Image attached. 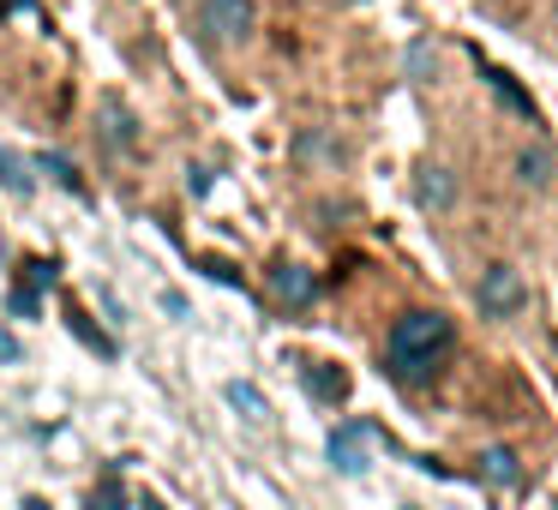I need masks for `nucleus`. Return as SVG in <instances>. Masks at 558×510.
Here are the masks:
<instances>
[{"label": "nucleus", "mask_w": 558, "mask_h": 510, "mask_svg": "<svg viewBox=\"0 0 558 510\" xmlns=\"http://www.w3.org/2000/svg\"><path fill=\"white\" fill-rule=\"evenodd\" d=\"M474 301H481L486 318H510L529 306V282H522L517 265H486L481 282H474Z\"/></svg>", "instance_id": "obj_2"}, {"label": "nucleus", "mask_w": 558, "mask_h": 510, "mask_svg": "<svg viewBox=\"0 0 558 510\" xmlns=\"http://www.w3.org/2000/svg\"><path fill=\"white\" fill-rule=\"evenodd\" d=\"M450 349H457V325H450L445 313H402L397 325H390L385 366H390V378H402V385H426Z\"/></svg>", "instance_id": "obj_1"}, {"label": "nucleus", "mask_w": 558, "mask_h": 510, "mask_svg": "<svg viewBox=\"0 0 558 510\" xmlns=\"http://www.w3.org/2000/svg\"><path fill=\"white\" fill-rule=\"evenodd\" d=\"M25 510H49V505H43V498H25Z\"/></svg>", "instance_id": "obj_22"}, {"label": "nucleus", "mask_w": 558, "mask_h": 510, "mask_svg": "<svg viewBox=\"0 0 558 510\" xmlns=\"http://www.w3.org/2000/svg\"><path fill=\"white\" fill-rule=\"evenodd\" d=\"M85 510H126V493H121V474H102L97 493H90Z\"/></svg>", "instance_id": "obj_13"}, {"label": "nucleus", "mask_w": 558, "mask_h": 510, "mask_svg": "<svg viewBox=\"0 0 558 510\" xmlns=\"http://www.w3.org/2000/svg\"><path fill=\"white\" fill-rule=\"evenodd\" d=\"M198 270H205V277H217V282H241V265H234V258H222V253H205V258H198Z\"/></svg>", "instance_id": "obj_16"}, {"label": "nucleus", "mask_w": 558, "mask_h": 510, "mask_svg": "<svg viewBox=\"0 0 558 510\" xmlns=\"http://www.w3.org/2000/svg\"><path fill=\"white\" fill-rule=\"evenodd\" d=\"M517 181L534 186V193H541V186H553V150H546V145L517 150Z\"/></svg>", "instance_id": "obj_7"}, {"label": "nucleus", "mask_w": 558, "mask_h": 510, "mask_svg": "<svg viewBox=\"0 0 558 510\" xmlns=\"http://www.w3.org/2000/svg\"><path fill=\"white\" fill-rule=\"evenodd\" d=\"M198 25H205V37L217 42V49H234V42H246V37H253L258 7H253V0H205V13H198Z\"/></svg>", "instance_id": "obj_3"}, {"label": "nucleus", "mask_w": 558, "mask_h": 510, "mask_svg": "<svg viewBox=\"0 0 558 510\" xmlns=\"http://www.w3.org/2000/svg\"><path fill=\"white\" fill-rule=\"evenodd\" d=\"M229 402L246 414V421H270V402H265V390H258V385H241V378H234V385H229Z\"/></svg>", "instance_id": "obj_12"}, {"label": "nucleus", "mask_w": 558, "mask_h": 510, "mask_svg": "<svg viewBox=\"0 0 558 510\" xmlns=\"http://www.w3.org/2000/svg\"><path fill=\"white\" fill-rule=\"evenodd\" d=\"M450 198H457V181H450L445 169H426L421 174V205L426 210H450Z\"/></svg>", "instance_id": "obj_10"}, {"label": "nucleus", "mask_w": 558, "mask_h": 510, "mask_svg": "<svg viewBox=\"0 0 558 510\" xmlns=\"http://www.w3.org/2000/svg\"><path fill=\"white\" fill-rule=\"evenodd\" d=\"M43 174H54V181L66 186V193H85V181H78V169L66 157H43Z\"/></svg>", "instance_id": "obj_15"}, {"label": "nucleus", "mask_w": 558, "mask_h": 510, "mask_svg": "<svg viewBox=\"0 0 558 510\" xmlns=\"http://www.w3.org/2000/svg\"><path fill=\"white\" fill-rule=\"evenodd\" d=\"M409 66H414V78H426V73H433V49H426V42H414Z\"/></svg>", "instance_id": "obj_19"}, {"label": "nucleus", "mask_w": 558, "mask_h": 510, "mask_svg": "<svg viewBox=\"0 0 558 510\" xmlns=\"http://www.w3.org/2000/svg\"><path fill=\"white\" fill-rule=\"evenodd\" d=\"M486 85H493V90H498V102H505V109H517L529 126L541 121V109H534V97H529V90H517V85H510V73H498V66H486Z\"/></svg>", "instance_id": "obj_9"}, {"label": "nucleus", "mask_w": 558, "mask_h": 510, "mask_svg": "<svg viewBox=\"0 0 558 510\" xmlns=\"http://www.w3.org/2000/svg\"><path fill=\"white\" fill-rule=\"evenodd\" d=\"M330 457H337V469L361 474V469H366V457H361V426H342V433L330 438Z\"/></svg>", "instance_id": "obj_11"}, {"label": "nucleus", "mask_w": 558, "mask_h": 510, "mask_svg": "<svg viewBox=\"0 0 558 510\" xmlns=\"http://www.w3.org/2000/svg\"><path fill=\"white\" fill-rule=\"evenodd\" d=\"M13 7H25V0H0V13H13Z\"/></svg>", "instance_id": "obj_21"}, {"label": "nucleus", "mask_w": 558, "mask_h": 510, "mask_svg": "<svg viewBox=\"0 0 558 510\" xmlns=\"http://www.w3.org/2000/svg\"><path fill=\"white\" fill-rule=\"evenodd\" d=\"M0 361H25V342H19L13 330H0Z\"/></svg>", "instance_id": "obj_20"}, {"label": "nucleus", "mask_w": 558, "mask_h": 510, "mask_svg": "<svg viewBox=\"0 0 558 510\" xmlns=\"http://www.w3.org/2000/svg\"><path fill=\"white\" fill-rule=\"evenodd\" d=\"M481 474L493 486H517L522 481V462H517V450L510 445H493V450H481Z\"/></svg>", "instance_id": "obj_6"}, {"label": "nucleus", "mask_w": 558, "mask_h": 510, "mask_svg": "<svg viewBox=\"0 0 558 510\" xmlns=\"http://www.w3.org/2000/svg\"><path fill=\"white\" fill-rule=\"evenodd\" d=\"M49 282H54L49 258H25V289H49Z\"/></svg>", "instance_id": "obj_17"}, {"label": "nucleus", "mask_w": 558, "mask_h": 510, "mask_svg": "<svg viewBox=\"0 0 558 510\" xmlns=\"http://www.w3.org/2000/svg\"><path fill=\"white\" fill-rule=\"evenodd\" d=\"M306 385H313V397H325V402L349 397V373H342V366H325V361H306Z\"/></svg>", "instance_id": "obj_8"}, {"label": "nucleus", "mask_w": 558, "mask_h": 510, "mask_svg": "<svg viewBox=\"0 0 558 510\" xmlns=\"http://www.w3.org/2000/svg\"><path fill=\"white\" fill-rule=\"evenodd\" d=\"M13 313H19V318H37V313H43L37 289H25V282H19V289H13Z\"/></svg>", "instance_id": "obj_18"}, {"label": "nucleus", "mask_w": 558, "mask_h": 510, "mask_svg": "<svg viewBox=\"0 0 558 510\" xmlns=\"http://www.w3.org/2000/svg\"><path fill=\"white\" fill-rule=\"evenodd\" d=\"M97 133L114 157H138V114L126 109V97H114V90L97 97Z\"/></svg>", "instance_id": "obj_4"}, {"label": "nucleus", "mask_w": 558, "mask_h": 510, "mask_svg": "<svg viewBox=\"0 0 558 510\" xmlns=\"http://www.w3.org/2000/svg\"><path fill=\"white\" fill-rule=\"evenodd\" d=\"M270 294H277L282 306H313L318 277H313V270H301V265H277V270H270Z\"/></svg>", "instance_id": "obj_5"}, {"label": "nucleus", "mask_w": 558, "mask_h": 510, "mask_svg": "<svg viewBox=\"0 0 558 510\" xmlns=\"http://www.w3.org/2000/svg\"><path fill=\"white\" fill-rule=\"evenodd\" d=\"M0 181H7V193L31 198V174H25V162H19L13 150H0Z\"/></svg>", "instance_id": "obj_14"}, {"label": "nucleus", "mask_w": 558, "mask_h": 510, "mask_svg": "<svg viewBox=\"0 0 558 510\" xmlns=\"http://www.w3.org/2000/svg\"><path fill=\"white\" fill-rule=\"evenodd\" d=\"M553 19H558V0H553Z\"/></svg>", "instance_id": "obj_23"}]
</instances>
